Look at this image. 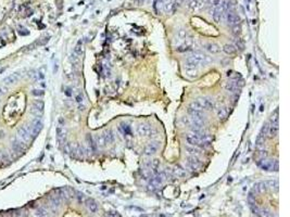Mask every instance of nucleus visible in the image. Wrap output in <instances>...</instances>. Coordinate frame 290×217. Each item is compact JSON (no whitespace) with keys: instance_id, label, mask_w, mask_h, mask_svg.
<instances>
[{"instance_id":"1","label":"nucleus","mask_w":290,"mask_h":217,"mask_svg":"<svg viewBox=\"0 0 290 217\" xmlns=\"http://www.w3.org/2000/svg\"><path fill=\"white\" fill-rule=\"evenodd\" d=\"M211 61V59L208 56H206L204 53L202 52H193L191 56H189L186 59V69H196L198 66H201V65H206Z\"/></svg>"},{"instance_id":"2","label":"nucleus","mask_w":290,"mask_h":217,"mask_svg":"<svg viewBox=\"0 0 290 217\" xmlns=\"http://www.w3.org/2000/svg\"><path fill=\"white\" fill-rule=\"evenodd\" d=\"M189 108L193 111H203V110H212L214 108V103L208 98H199L193 101L189 105Z\"/></svg>"},{"instance_id":"3","label":"nucleus","mask_w":290,"mask_h":217,"mask_svg":"<svg viewBox=\"0 0 290 217\" xmlns=\"http://www.w3.org/2000/svg\"><path fill=\"white\" fill-rule=\"evenodd\" d=\"M42 126H44V125H42L41 121H40L39 118H36V120H34L33 122L31 123V125L27 127V129H28L32 137H36V136L40 133V130L42 129Z\"/></svg>"},{"instance_id":"4","label":"nucleus","mask_w":290,"mask_h":217,"mask_svg":"<svg viewBox=\"0 0 290 217\" xmlns=\"http://www.w3.org/2000/svg\"><path fill=\"white\" fill-rule=\"evenodd\" d=\"M224 19L226 20V22H227V24L229 25V26H236V25H239V22H240V18L239 15H238L237 13H235L234 11H227L225 13V16H224Z\"/></svg>"},{"instance_id":"5","label":"nucleus","mask_w":290,"mask_h":217,"mask_svg":"<svg viewBox=\"0 0 290 217\" xmlns=\"http://www.w3.org/2000/svg\"><path fill=\"white\" fill-rule=\"evenodd\" d=\"M244 86V82L242 80H239L238 82V79H232L229 83H227L225 86L226 90L229 91V92H233V93H236V92H239L240 91V88Z\"/></svg>"},{"instance_id":"6","label":"nucleus","mask_w":290,"mask_h":217,"mask_svg":"<svg viewBox=\"0 0 290 217\" xmlns=\"http://www.w3.org/2000/svg\"><path fill=\"white\" fill-rule=\"evenodd\" d=\"M12 150L13 152L15 153L16 155H23L25 153V150H26V143L22 142L21 140L16 139L12 142Z\"/></svg>"},{"instance_id":"7","label":"nucleus","mask_w":290,"mask_h":217,"mask_svg":"<svg viewBox=\"0 0 290 217\" xmlns=\"http://www.w3.org/2000/svg\"><path fill=\"white\" fill-rule=\"evenodd\" d=\"M18 139L21 140L22 142H24V143H28V142L31 141L32 136L26 127L21 126L20 128L18 129Z\"/></svg>"},{"instance_id":"8","label":"nucleus","mask_w":290,"mask_h":217,"mask_svg":"<svg viewBox=\"0 0 290 217\" xmlns=\"http://www.w3.org/2000/svg\"><path fill=\"white\" fill-rule=\"evenodd\" d=\"M137 131L140 136H145V137H151L153 136V134H155V131L149 124H140L137 127Z\"/></svg>"},{"instance_id":"9","label":"nucleus","mask_w":290,"mask_h":217,"mask_svg":"<svg viewBox=\"0 0 290 217\" xmlns=\"http://www.w3.org/2000/svg\"><path fill=\"white\" fill-rule=\"evenodd\" d=\"M44 108L45 104L41 100H35L33 102V106H32V113L39 118V116H41L42 112H44Z\"/></svg>"},{"instance_id":"10","label":"nucleus","mask_w":290,"mask_h":217,"mask_svg":"<svg viewBox=\"0 0 290 217\" xmlns=\"http://www.w3.org/2000/svg\"><path fill=\"white\" fill-rule=\"evenodd\" d=\"M187 166H188L191 171H198V169L202 166V163H201V161L198 159V156H193H193L187 159Z\"/></svg>"},{"instance_id":"11","label":"nucleus","mask_w":290,"mask_h":217,"mask_svg":"<svg viewBox=\"0 0 290 217\" xmlns=\"http://www.w3.org/2000/svg\"><path fill=\"white\" fill-rule=\"evenodd\" d=\"M158 148H159L158 142H151V143H149L148 146L145 148L144 152L146 155H153L158 151Z\"/></svg>"},{"instance_id":"12","label":"nucleus","mask_w":290,"mask_h":217,"mask_svg":"<svg viewBox=\"0 0 290 217\" xmlns=\"http://www.w3.org/2000/svg\"><path fill=\"white\" fill-rule=\"evenodd\" d=\"M191 47H193V40H191V38H187V39L176 49H177L178 52H185V51L190 50Z\"/></svg>"},{"instance_id":"13","label":"nucleus","mask_w":290,"mask_h":217,"mask_svg":"<svg viewBox=\"0 0 290 217\" xmlns=\"http://www.w3.org/2000/svg\"><path fill=\"white\" fill-rule=\"evenodd\" d=\"M208 1L209 0H189V7H190L191 9L198 10L203 7Z\"/></svg>"},{"instance_id":"14","label":"nucleus","mask_w":290,"mask_h":217,"mask_svg":"<svg viewBox=\"0 0 290 217\" xmlns=\"http://www.w3.org/2000/svg\"><path fill=\"white\" fill-rule=\"evenodd\" d=\"M172 175L177 178L185 177V176H186V172H185V169L183 168L182 166L177 165V166H175L174 168H172Z\"/></svg>"},{"instance_id":"15","label":"nucleus","mask_w":290,"mask_h":217,"mask_svg":"<svg viewBox=\"0 0 290 217\" xmlns=\"http://www.w3.org/2000/svg\"><path fill=\"white\" fill-rule=\"evenodd\" d=\"M278 130H279L278 124H271V126H268L267 135L270 136L271 138L277 137V135H278Z\"/></svg>"},{"instance_id":"16","label":"nucleus","mask_w":290,"mask_h":217,"mask_svg":"<svg viewBox=\"0 0 290 217\" xmlns=\"http://www.w3.org/2000/svg\"><path fill=\"white\" fill-rule=\"evenodd\" d=\"M19 74L18 73H13V74H10L8 77H6L5 79H3V83L5 84H9V85H13V84H15L16 82H18V79H19Z\"/></svg>"},{"instance_id":"17","label":"nucleus","mask_w":290,"mask_h":217,"mask_svg":"<svg viewBox=\"0 0 290 217\" xmlns=\"http://www.w3.org/2000/svg\"><path fill=\"white\" fill-rule=\"evenodd\" d=\"M95 143L97 147H100V148H103V147H106V138H104L103 134H100V135H97L95 138Z\"/></svg>"},{"instance_id":"18","label":"nucleus","mask_w":290,"mask_h":217,"mask_svg":"<svg viewBox=\"0 0 290 217\" xmlns=\"http://www.w3.org/2000/svg\"><path fill=\"white\" fill-rule=\"evenodd\" d=\"M86 205H87V208H88L91 213H96L98 211V204L96 203L93 199H87Z\"/></svg>"},{"instance_id":"19","label":"nucleus","mask_w":290,"mask_h":217,"mask_svg":"<svg viewBox=\"0 0 290 217\" xmlns=\"http://www.w3.org/2000/svg\"><path fill=\"white\" fill-rule=\"evenodd\" d=\"M186 150L188 151V153H190L191 155H193V156H199V155L202 154V150L200 148H197V147L187 146Z\"/></svg>"},{"instance_id":"20","label":"nucleus","mask_w":290,"mask_h":217,"mask_svg":"<svg viewBox=\"0 0 290 217\" xmlns=\"http://www.w3.org/2000/svg\"><path fill=\"white\" fill-rule=\"evenodd\" d=\"M267 189V184L266 182H259V184H255L253 187V190L258 193H262Z\"/></svg>"},{"instance_id":"21","label":"nucleus","mask_w":290,"mask_h":217,"mask_svg":"<svg viewBox=\"0 0 290 217\" xmlns=\"http://www.w3.org/2000/svg\"><path fill=\"white\" fill-rule=\"evenodd\" d=\"M223 51L225 53H227V54H234V53H236V51H237V48H236L234 45L227 44L223 47Z\"/></svg>"},{"instance_id":"22","label":"nucleus","mask_w":290,"mask_h":217,"mask_svg":"<svg viewBox=\"0 0 290 217\" xmlns=\"http://www.w3.org/2000/svg\"><path fill=\"white\" fill-rule=\"evenodd\" d=\"M217 116H219V120H225V118L228 116V108H226V106H222V108H219V111H217Z\"/></svg>"},{"instance_id":"23","label":"nucleus","mask_w":290,"mask_h":217,"mask_svg":"<svg viewBox=\"0 0 290 217\" xmlns=\"http://www.w3.org/2000/svg\"><path fill=\"white\" fill-rule=\"evenodd\" d=\"M83 52H84V49H83V41L82 40H80V41L77 42V45L75 46V48H74L73 53L74 54H76L77 57H82Z\"/></svg>"},{"instance_id":"24","label":"nucleus","mask_w":290,"mask_h":217,"mask_svg":"<svg viewBox=\"0 0 290 217\" xmlns=\"http://www.w3.org/2000/svg\"><path fill=\"white\" fill-rule=\"evenodd\" d=\"M103 136H104V138H106V143H113V142H114L115 137L112 130H106V133L103 134Z\"/></svg>"},{"instance_id":"25","label":"nucleus","mask_w":290,"mask_h":217,"mask_svg":"<svg viewBox=\"0 0 290 217\" xmlns=\"http://www.w3.org/2000/svg\"><path fill=\"white\" fill-rule=\"evenodd\" d=\"M206 50L209 51V52H211V53H219V47L217 46V45H215V44H209V45H206Z\"/></svg>"},{"instance_id":"26","label":"nucleus","mask_w":290,"mask_h":217,"mask_svg":"<svg viewBox=\"0 0 290 217\" xmlns=\"http://www.w3.org/2000/svg\"><path fill=\"white\" fill-rule=\"evenodd\" d=\"M86 139H87V142H88V146H89V148H90V150L93 151V152H95L96 148H97V146H96V143H95V140L93 139V137H91L90 135H87Z\"/></svg>"},{"instance_id":"27","label":"nucleus","mask_w":290,"mask_h":217,"mask_svg":"<svg viewBox=\"0 0 290 217\" xmlns=\"http://www.w3.org/2000/svg\"><path fill=\"white\" fill-rule=\"evenodd\" d=\"M57 135H58V139L60 140L61 142L64 141L65 134H64V131H63V129H62V127H61V126H58L57 127Z\"/></svg>"},{"instance_id":"28","label":"nucleus","mask_w":290,"mask_h":217,"mask_svg":"<svg viewBox=\"0 0 290 217\" xmlns=\"http://www.w3.org/2000/svg\"><path fill=\"white\" fill-rule=\"evenodd\" d=\"M186 75L189 78H196L198 76V73L195 69H186Z\"/></svg>"},{"instance_id":"29","label":"nucleus","mask_w":290,"mask_h":217,"mask_svg":"<svg viewBox=\"0 0 290 217\" xmlns=\"http://www.w3.org/2000/svg\"><path fill=\"white\" fill-rule=\"evenodd\" d=\"M227 76L229 78H232V79H238V78L241 77V75H240L239 73H237V72H234V71H228L227 72Z\"/></svg>"},{"instance_id":"30","label":"nucleus","mask_w":290,"mask_h":217,"mask_svg":"<svg viewBox=\"0 0 290 217\" xmlns=\"http://www.w3.org/2000/svg\"><path fill=\"white\" fill-rule=\"evenodd\" d=\"M267 131H268V125H264L263 128H262V130H261V133H260L259 137L264 138V139H265V137L267 136Z\"/></svg>"},{"instance_id":"31","label":"nucleus","mask_w":290,"mask_h":217,"mask_svg":"<svg viewBox=\"0 0 290 217\" xmlns=\"http://www.w3.org/2000/svg\"><path fill=\"white\" fill-rule=\"evenodd\" d=\"M271 122H272V124H278V110H276L274 115H272Z\"/></svg>"},{"instance_id":"32","label":"nucleus","mask_w":290,"mask_h":217,"mask_svg":"<svg viewBox=\"0 0 290 217\" xmlns=\"http://www.w3.org/2000/svg\"><path fill=\"white\" fill-rule=\"evenodd\" d=\"M8 91V86L7 85H0V96L5 95V93H7Z\"/></svg>"},{"instance_id":"33","label":"nucleus","mask_w":290,"mask_h":217,"mask_svg":"<svg viewBox=\"0 0 290 217\" xmlns=\"http://www.w3.org/2000/svg\"><path fill=\"white\" fill-rule=\"evenodd\" d=\"M71 61H72V63H73V64L76 65L78 63V61H80V57H77L76 54H74V53H73V54H72V57H71Z\"/></svg>"},{"instance_id":"34","label":"nucleus","mask_w":290,"mask_h":217,"mask_svg":"<svg viewBox=\"0 0 290 217\" xmlns=\"http://www.w3.org/2000/svg\"><path fill=\"white\" fill-rule=\"evenodd\" d=\"M33 96H36V97H40V96L44 95V91L42 90H39V89H35V90H33Z\"/></svg>"},{"instance_id":"35","label":"nucleus","mask_w":290,"mask_h":217,"mask_svg":"<svg viewBox=\"0 0 290 217\" xmlns=\"http://www.w3.org/2000/svg\"><path fill=\"white\" fill-rule=\"evenodd\" d=\"M233 33L235 35H238L240 33V26L239 25H236V26H233Z\"/></svg>"},{"instance_id":"36","label":"nucleus","mask_w":290,"mask_h":217,"mask_svg":"<svg viewBox=\"0 0 290 217\" xmlns=\"http://www.w3.org/2000/svg\"><path fill=\"white\" fill-rule=\"evenodd\" d=\"M76 102H77V103H80V102H83V96L80 95V93L76 96Z\"/></svg>"},{"instance_id":"37","label":"nucleus","mask_w":290,"mask_h":217,"mask_svg":"<svg viewBox=\"0 0 290 217\" xmlns=\"http://www.w3.org/2000/svg\"><path fill=\"white\" fill-rule=\"evenodd\" d=\"M219 1H221V0H213V8L217 7V6L219 5Z\"/></svg>"},{"instance_id":"38","label":"nucleus","mask_w":290,"mask_h":217,"mask_svg":"<svg viewBox=\"0 0 290 217\" xmlns=\"http://www.w3.org/2000/svg\"><path fill=\"white\" fill-rule=\"evenodd\" d=\"M65 93H67V96H71L72 95V92H71V90H70V89H67V92H65Z\"/></svg>"},{"instance_id":"39","label":"nucleus","mask_w":290,"mask_h":217,"mask_svg":"<svg viewBox=\"0 0 290 217\" xmlns=\"http://www.w3.org/2000/svg\"><path fill=\"white\" fill-rule=\"evenodd\" d=\"M80 111H84V110H85V106H84V105H80Z\"/></svg>"},{"instance_id":"40","label":"nucleus","mask_w":290,"mask_h":217,"mask_svg":"<svg viewBox=\"0 0 290 217\" xmlns=\"http://www.w3.org/2000/svg\"><path fill=\"white\" fill-rule=\"evenodd\" d=\"M158 217H166V215H164V214H160Z\"/></svg>"}]
</instances>
